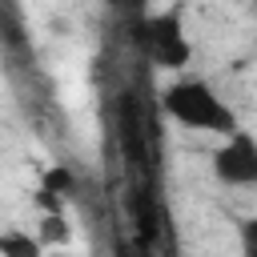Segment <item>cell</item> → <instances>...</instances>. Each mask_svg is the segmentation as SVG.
<instances>
[{
  "label": "cell",
  "mask_w": 257,
  "mask_h": 257,
  "mask_svg": "<svg viewBox=\"0 0 257 257\" xmlns=\"http://www.w3.org/2000/svg\"><path fill=\"white\" fill-rule=\"evenodd\" d=\"M161 108L185 124V128H201V133H217V137H233L237 133V116L233 108L217 96V88L201 76H181L161 92Z\"/></svg>",
  "instance_id": "1"
},
{
  "label": "cell",
  "mask_w": 257,
  "mask_h": 257,
  "mask_svg": "<svg viewBox=\"0 0 257 257\" xmlns=\"http://www.w3.org/2000/svg\"><path fill=\"white\" fill-rule=\"evenodd\" d=\"M40 237H44V241H68V225H64L60 217H44Z\"/></svg>",
  "instance_id": "7"
},
{
  "label": "cell",
  "mask_w": 257,
  "mask_h": 257,
  "mask_svg": "<svg viewBox=\"0 0 257 257\" xmlns=\"http://www.w3.org/2000/svg\"><path fill=\"white\" fill-rule=\"evenodd\" d=\"M213 177L221 185H237V189L257 185V141L241 128L233 137H225V145L213 153Z\"/></svg>",
  "instance_id": "3"
},
{
  "label": "cell",
  "mask_w": 257,
  "mask_h": 257,
  "mask_svg": "<svg viewBox=\"0 0 257 257\" xmlns=\"http://www.w3.org/2000/svg\"><path fill=\"white\" fill-rule=\"evenodd\" d=\"M0 249H4V257H40V241L20 229H8L0 237Z\"/></svg>",
  "instance_id": "4"
},
{
  "label": "cell",
  "mask_w": 257,
  "mask_h": 257,
  "mask_svg": "<svg viewBox=\"0 0 257 257\" xmlns=\"http://www.w3.org/2000/svg\"><path fill=\"white\" fill-rule=\"evenodd\" d=\"M72 189H76V177H72L64 165H56V169L44 173V193H52V197H68Z\"/></svg>",
  "instance_id": "5"
},
{
  "label": "cell",
  "mask_w": 257,
  "mask_h": 257,
  "mask_svg": "<svg viewBox=\"0 0 257 257\" xmlns=\"http://www.w3.org/2000/svg\"><path fill=\"white\" fill-rule=\"evenodd\" d=\"M145 44H149L153 64H161V68H185L189 56H193V44L185 36V8L173 4V8H165L157 16H149Z\"/></svg>",
  "instance_id": "2"
},
{
  "label": "cell",
  "mask_w": 257,
  "mask_h": 257,
  "mask_svg": "<svg viewBox=\"0 0 257 257\" xmlns=\"http://www.w3.org/2000/svg\"><path fill=\"white\" fill-rule=\"evenodd\" d=\"M241 257H257V217L241 225Z\"/></svg>",
  "instance_id": "6"
}]
</instances>
